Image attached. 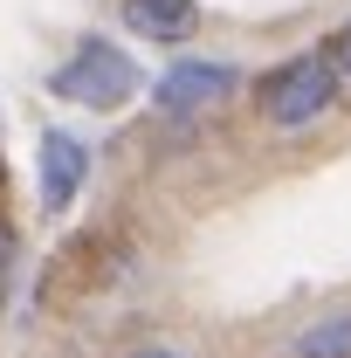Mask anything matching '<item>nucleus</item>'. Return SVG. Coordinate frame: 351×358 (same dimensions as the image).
<instances>
[{
  "instance_id": "1",
  "label": "nucleus",
  "mask_w": 351,
  "mask_h": 358,
  "mask_svg": "<svg viewBox=\"0 0 351 358\" xmlns=\"http://www.w3.org/2000/svg\"><path fill=\"white\" fill-rule=\"evenodd\" d=\"M338 62H331V48H303V55H289V62H275L262 83H255V103H262V117L275 131H303L317 124L331 103H338Z\"/></svg>"
},
{
  "instance_id": "2",
  "label": "nucleus",
  "mask_w": 351,
  "mask_h": 358,
  "mask_svg": "<svg viewBox=\"0 0 351 358\" xmlns=\"http://www.w3.org/2000/svg\"><path fill=\"white\" fill-rule=\"evenodd\" d=\"M48 90H55L62 103H83V110H124L138 96V62L117 42L89 35V42H76V55L48 76Z\"/></svg>"
},
{
  "instance_id": "3",
  "label": "nucleus",
  "mask_w": 351,
  "mask_h": 358,
  "mask_svg": "<svg viewBox=\"0 0 351 358\" xmlns=\"http://www.w3.org/2000/svg\"><path fill=\"white\" fill-rule=\"evenodd\" d=\"M83 186H89V145L76 131H62V124H48L35 138V200H42V214L62 221Z\"/></svg>"
},
{
  "instance_id": "4",
  "label": "nucleus",
  "mask_w": 351,
  "mask_h": 358,
  "mask_svg": "<svg viewBox=\"0 0 351 358\" xmlns=\"http://www.w3.org/2000/svg\"><path fill=\"white\" fill-rule=\"evenodd\" d=\"M234 83H241V76H234L227 62H193V55H186V62H173V69L152 83V103H159L166 117H200V110L227 103Z\"/></svg>"
},
{
  "instance_id": "5",
  "label": "nucleus",
  "mask_w": 351,
  "mask_h": 358,
  "mask_svg": "<svg viewBox=\"0 0 351 358\" xmlns=\"http://www.w3.org/2000/svg\"><path fill=\"white\" fill-rule=\"evenodd\" d=\"M124 28L152 48H179L200 35V0H124Z\"/></svg>"
},
{
  "instance_id": "6",
  "label": "nucleus",
  "mask_w": 351,
  "mask_h": 358,
  "mask_svg": "<svg viewBox=\"0 0 351 358\" xmlns=\"http://www.w3.org/2000/svg\"><path fill=\"white\" fill-rule=\"evenodd\" d=\"M282 358H351V303L317 310L310 324H296L282 338Z\"/></svg>"
},
{
  "instance_id": "7",
  "label": "nucleus",
  "mask_w": 351,
  "mask_h": 358,
  "mask_svg": "<svg viewBox=\"0 0 351 358\" xmlns=\"http://www.w3.org/2000/svg\"><path fill=\"white\" fill-rule=\"evenodd\" d=\"M324 48H331V62H338V76L351 83V21H345V28H338V35H331Z\"/></svg>"
},
{
  "instance_id": "8",
  "label": "nucleus",
  "mask_w": 351,
  "mask_h": 358,
  "mask_svg": "<svg viewBox=\"0 0 351 358\" xmlns=\"http://www.w3.org/2000/svg\"><path fill=\"white\" fill-rule=\"evenodd\" d=\"M131 358H186V352H173V345H145V352H131Z\"/></svg>"
},
{
  "instance_id": "9",
  "label": "nucleus",
  "mask_w": 351,
  "mask_h": 358,
  "mask_svg": "<svg viewBox=\"0 0 351 358\" xmlns=\"http://www.w3.org/2000/svg\"><path fill=\"white\" fill-rule=\"evenodd\" d=\"M7 262H14V241L0 234V289H7Z\"/></svg>"
}]
</instances>
